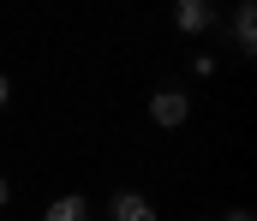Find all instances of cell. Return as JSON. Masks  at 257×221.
Returning <instances> with one entry per match:
<instances>
[{
    "label": "cell",
    "mask_w": 257,
    "mask_h": 221,
    "mask_svg": "<svg viewBox=\"0 0 257 221\" xmlns=\"http://www.w3.org/2000/svg\"><path fill=\"white\" fill-rule=\"evenodd\" d=\"M6 102H12V84H6V78H0V108H6Z\"/></svg>",
    "instance_id": "cell-7"
},
{
    "label": "cell",
    "mask_w": 257,
    "mask_h": 221,
    "mask_svg": "<svg viewBox=\"0 0 257 221\" xmlns=\"http://www.w3.org/2000/svg\"><path fill=\"white\" fill-rule=\"evenodd\" d=\"M108 215H114V221H156V203H150L144 191H114Z\"/></svg>",
    "instance_id": "cell-3"
},
{
    "label": "cell",
    "mask_w": 257,
    "mask_h": 221,
    "mask_svg": "<svg viewBox=\"0 0 257 221\" xmlns=\"http://www.w3.org/2000/svg\"><path fill=\"white\" fill-rule=\"evenodd\" d=\"M251 48H257V6L239 0L233 6V54H251Z\"/></svg>",
    "instance_id": "cell-4"
},
{
    "label": "cell",
    "mask_w": 257,
    "mask_h": 221,
    "mask_svg": "<svg viewBox=\"0 0 257 221\" xmlns=\"http://www.w3.org/2000/svg\"><path fill=\"white\" fill-rule=\"evenodd\" d=\"M6 197H12V185H6V179H0V209H6Z\"/></svg>",
    "instance_id": "cell-8"
},
{
    "label": "cell",
    "mask_w": 257,
    "mask_h": 221,
    "mask_svg": "<svg viewBox=\"0 0 257 221\" xmlns=\"http://www.w3.org/2000/svg\"><path fill=\"white\" fill-rule=\"evenodd\" d=\"M221 221H257V215H251V209H227Z\"/></svg>",
    "instance_id": "cell-6"
},
{
    "label": "cell",
    "mask_w": 257,
    "mask_h": 221,
    "mask_svg": "<svg viewBox=\"0 0 257 221\" xmlns=\"http://www.w3.org/2000/svg\"><path fill=\"white\" fill-rule=\"evenodd\" d=\"M42 221H90V203H84L78 191H60V197L42 209Z\"/></svg>",
    "instance_id": "cell-5"
},
{
    "label": "cell",
    "mask_w": 257,
    "mask_h": 221,
    "mask_svg": "<svg viewBox=\"0 0 257 221\" xmlns=\"http://www.w3.org/2000/svg\"><path fill=\"white\" fill-rule=\"evenodd\" d=\"M186 114H192V96H186L180 84H162V90L150 96V120H156V126L174 132V126H186Z\"/></svg>",
    "instance_id": "cell-1"
},
{
    "label": "cell",
    "mask_w": 257,
    "mask_h": 221,
    "mask_svg": "<svg viewBox=\"0 0 257 221\" xmlns=\"http://www.w3.org/2000/svg\"><path fill=\"white\" fill-rule=\"evenodd\" d=\"M221 24V6H209V0H180L174 6V30L180 36H209Z\"/></svg>",
    "instance_id": "cell-2"
},
{
    "label": "cell",
    "mask_w": 257,
    "mask_h": 221,
    "mask_svg": "<svg viewBox=\"0 0 257 221\" xmlns=\"http://www.w3.org/2000/svg\"><path fill=\"white\" fill-rule=\"evenodd\" d=\"M197 221H203V215H197Z\"/></svg>",
    "instance_id": "cell-9"
}]
</instances>
